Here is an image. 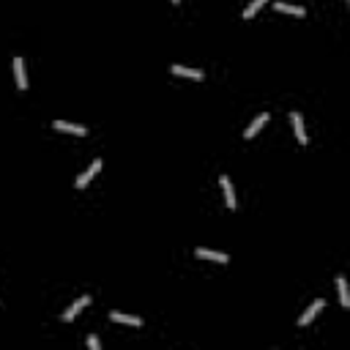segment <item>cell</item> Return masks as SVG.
<instances>
[{"mask_svg": "<svg viewBox=\"0 0 350 350\" xmlns=\"http://www.w3.org/2000/svg\"><path fill=\"white\" fill-rule=\"evenodd\" d=\"M219 184H222V192H225V203H227V208H235V192H233V184H230V178H227V175H222Z\"/></svg>", "mask_w": 350, "mask_h": 350, "instance_id": "cell-9", "label": "cell"}, {"mask_svg": "<svg viewBox=\"0 0 350 350\" xmlns=\"http://www.w3.org/2000/svg\"><path fill=\"white\" fill-rule=\"evenodd\" d=\"M337 290H339V301H342V309H350V296H347V282L337 276Z\"/></svg>", "mask_w": 350, "mask_h": 350, "instance_id": "cell-13", "label": "cell"}, {"mask_svg": "<svg viewBox=\"0 0 350 350\" xmlns=\"http://www.w3.org/2000/svg\"><path fill=\"white\" fill-rule=\"evenodd\" d=\"M172 74H181V77H189V79H203L205 74L200 69H189V66H170Z\"/></svg>", "mask_w": 350, "mask_h": 350, "instance_id": "cell-10", "label": "cell"}, {"mask_svg": "<svg viewBox=\"0 0 350 350\" xmlns=\"http://www.w3.org/2000/svg\"><path fill=\"white\" fill-rule=\"evenodd\" d=\"M52 126H55V129H58V132H69V134H77V137H85V134H88V129H85V126H77V123H66V121H55Z\"/></svg>", "mask_w": 350, "mask_h": 350, "instance_id": "cell-7", "label": "cell"}, {"mask_svg": "<svg viewBox=\"0 0 350 350\" xmlns=\"http://www.w3.org/2000/svg\"><path fill=\"white\" fill-rule=\"evenodd\" d=\"M266 3H268V0H252V3L244 9V19H252L254 14H257V9H260V6H266Z\"/></svg>", "mask_w": 350, "mask_h": 350, "instance_id": "cell-14", "label": "cell"}, {"mask_svg": "<svg viewBox=\"0 0 350 350\" xmlns=\"http://www.w3.org/2000/svg\"><path fill=\"white\" fill-rule=\"evenodd\" d=\"M194 254H197V257H200V260H213V262H222V266H225V262H230V257H227V254H225V252H211V249H197Z\"/></svg>", "mask_w": 350, "mask_h": 350, "instance_id": "cell-8", "label": "cell"}, {"mask_svg": "<svg viewBox=\"0 0 350 350\" xmlns=\"http://www.w3.org/2000/svg\"><path fill=\"white\" fill-rule=\"evenodd\" d=\"M266 123H268V113L257 115V118H254V121H252L249 126H246V132H244V140H252L254 134H257V132H260V129H262V126H266Z\"/></svg>", "mask_w": 350, "mask_h": 350, "instance_id": "cell-6", "label": "cell"}, {"mask_svg": "<svg viewBox=\"0 0 350 350\" xmlns=\"http://www.w3.org/2000/svg\"><path fill=\"white\" fill-rule=\"evenodd\" d=\"M323 307H325V301H323V298H317V301H315V304H312V307H309V309H307V312H304V315H301V317H298V325H309V323H312V320H315V317H317V312H320V309H323Z\"/></svg>", "mask_w": 350, "mask_h": 350, "instance_id": "cell-4", "label": "cell"}, {"mask_svg": "<svg viewBox=\"0 0 350 350\" xmlns=\"http://www.w3.org/2000/svg\"><path fill=\"white\" fill-rule=\"evenodd\" d=\"M290 123H293V132H296V137L301 145H307L309 142V134H307V126H304V118H301L298 113H290Z\"/></svg>", "mask_w": 350, "mask_h": 350, "instance_id": "cell-1", "label": "cell"}, {"mask_svg": "<svg viewBox=\"0 0 350 350\" xmlns=\"http://www.w3.org/2000/svg\"><path fill=\"white\" fill-rule=\"evenodd\" d=\"M110 320H115V323H126V325H134V329H140V325H142L140 317H134V315H121V312H113V315H110Z\"/></svg>", "mask_w": 350, "mask_h": 350, "instance_id": "cell-11", "label": "cell"}, {"mask_svg": "<svg viewBox=\"0 0 350 350\" xmlns=\"http://www.w3.org/2000/svg\"><path fill=\"white\" fill-rule=\"evenodd\" d=\"M85 307H91V296H82V298H79V301H74V304H71L69 309H66V312H63V320H74V317L79 315V312H82V309Z\"/></svg>", "mask_w": 350, "mask_h": 350, "instance_id": "cell-2", "label": "cell"}, {"mask_svg": "<svg viewBox=\"0 0 350 350\" xmlns=\"http://www.w3.org/2000/svg\"><path fill=\"white\" fill-rule=\"evenodd\" d=\"M88 347H91V350H99V339H96V337H88Z\"/></svg>", "mask_w": 350, "mask_h": 350, "instance_id": "cell-15", "label": "cell"}, {"mask_svg": "<svg viewBox=\"0 0 350 350\" xmlns=\"http://www.w3.org/2000/svg\"><path fill=\"white\" fill-rule=\"evenodd\" d=\"M14 74H17V88L19 91H28V74H25V60L19 58H14Z\"/></svg>", "mask_w": 350, "mask_h": 350, "instance_id": "cell-3", "label": "cell"}, {"mask_svg": "<svg viewBox=\"0 0 350 350\" xmlns=\"http://www.w3.org/2000/svg\"><path fill=\"white\" fill-rule=\"evenodd\" d=\"M274 9L282 11V14H296V17H304V9H301V6H290V3H282V0H276Z\"/></svg>", "mask_w": 350, "mask_h": 350, "instance_id": "cell-12", "label": "cell"}, {"mask_svg": "<svg viewBox=\"0 0 350 350\" xmlns=\"http://www.w3.org/2000/svg\"><path fill=\"white\" fill-rule=\"evenodd\" d=\"M99 170H101V159H96V162H93V164L88 167V170H85V172L77 178V189H85L88 184H91V178H93V175H96Z\"/></svg>", "mask_w": 350, "mask_h": 350, "instance_id": "cell-5", "label": "cell"}, {"mask_svg": "<svg viewBox=\"0 0 350 350\" xmlns=\"http://www.w3.org/2000/svg\"><path fill=\"white\" fill-rule=\"evenodd\" d=\"M172 3H175V6H178V3H181V0H172Z\"/></svg>", "mask_w": 350, "mask_h": 350, "instance_id": "cell-16", "label": "cell"}]
</instances>
